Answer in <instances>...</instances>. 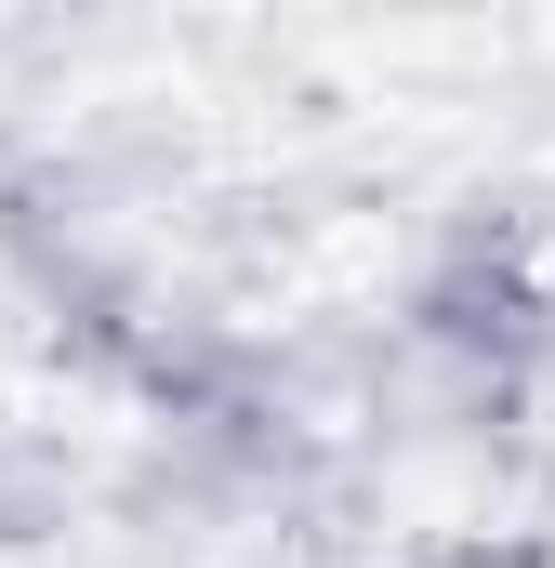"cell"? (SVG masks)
I'll list each match as a JSON object with an SVG mask.
<instances>
[{
    "mask_svg": "<svg viewBox=\"0 0 555 568\" xmlns=\"http://www.w3.org/2000/svg\"><path fill=\"white\" fill-rule=\"evenodd\" d=\"M450 568H543V556H450Z\"/></svg>",
    "mask_w": 555,
    "mask_h": 568,
    "instance_id": "1",
    "label": "cell"
}]
</instances>
